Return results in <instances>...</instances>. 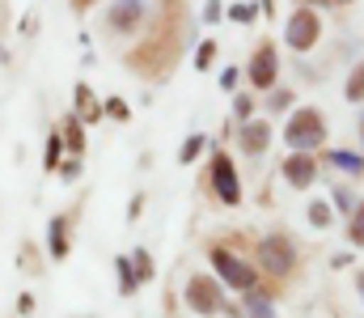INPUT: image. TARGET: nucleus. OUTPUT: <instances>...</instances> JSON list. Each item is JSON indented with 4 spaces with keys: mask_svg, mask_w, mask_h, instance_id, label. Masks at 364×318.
I'll list each match as a JSON object with an SVG mask.
<instances>
[{
    "mask_svg": "<svg viewBox=\"0 0 364 318\" xmlns=\"http://www.w3.org/2000/svg\"><path fill=\"white\" fill-rule=\"evenodd\" d=\"M267 140H272V127H267L263 119H250V123L242 127V149H246V153H263Z\"/></svg>",
    "mask_w": 364,
    "mask_h": 318,
    "instance_id": "obj_10",
    "label": "nucleus"
},
{
    "mask_svg": "<svg viewBox=\"0 0 364 318\" xmlns=\"http://www.w3.org/2000/svg\"><path fill=\"white\" fill-rule=\"evenodd\" d=\"M284 38H288L292 51H309V47L322 38V21H318V13H314V9H296V13L288 17Z\"/></svg>",
    "mask_w": 364,
    "mask_h": 318,
    "instance_id": "obj_3",
    "label": "nucleus"
},
{
    "mask_svg": "<svg viewBox=\"0 0 364 318\" xmlns=\"http://www.w3.org/2000/svg\"><path fill=\"white\" fill-rule=\"evenodd\" d=\"M203 17H208V21H216V17H220V0H208V9H203Z\"/></svg>",
    "mask_w": 364,
    "mask_h": 318,
    "instance_id": "obj_28",
    "label": "nucleus"
},
{
    "mask_svg": "<svg viewBox=\"0 0 364 318\" xmlns=\"http://www.w3.org/2000/svg\"><path fill=\"white\" fill-rule=\"evenodd\" d=\"M331 161L339 166V170H352V174H364V157H356V153H331Z\"/></svg>",
    "mask_w": 364,
    "mask_h": 318,
    "instance_id": "obj_14",
    "label": "nucleus"
},
{
    "mask_svg": "<svg viewBox=\"0 0 364 318\" xmlns=\"http://www.w3.org/2000/svg\"><path fill=\"white\" fill-rule=\"evenodd\" d=\"M288 102H292V94H288V90H284V94H272V110H284Z\"/></svg>",
    "mask_w": 364,
    "mask_h": 318,
    "instance_id": "obj_27",
    "label": "nucleus"
},
{
    "mask_svg": "<svg viewBox=\"0 0 364 318\" xmlns=\"http://www.w3.org/2000/svg\"><path fill=\"white\" fill-rule=\"evenodd\" d=\"M220 85H225V90H233V85H237V68H229V73L220 77Z\"/></svg>",
    "mask_w": 364,
    "mask_h": 318,
    "instance_id": "obj_29",
    "label": "nucleus"
},
{
    "mask_svg": "<svg viewBox=\"0 0 364 318\" xmlns=\"http://www.w3.org/2000/svg\"><path fill=\"white\" fill-rule=\"evenodd\" d=\"M132 263H136V285L153 280V259H149V250H136V255H132Z\"/></svg>",
    "mask_w": 364,
    "mask_h": 318,
    "instance_id": "obj_15",
    "label": "nucleus"
},
{
    "mask_svg": "<svg viewBox=\"0 0 364 318\" xmlns=\"http://www.w3.org/2000/svg\"><path fill=\"white\" fill-rule=\"evenodd\" d=\"M17 306H21V314H30V310H34V297H30V293H21V297H17Z\"/></svg>",
    "mask_w": 364,
    "mask_h": 318,
    "instance_id": "obj_30",
    "label": "nucleus"
},
{
    "mask_svg": "<svg viewBox=\"0 0 364 318\" xmlns=\"http://www.w3.org/2000/svg\"><path fill=\"white\" fill-rule=\"evenodd\" d=\"M186 306L195 314H220L225 310V297H220V285L212 276H191L186 280Z\"/></svg>",
    "mask_w": 364,
    "mask_h": 318,
    "instance_id": "obj_4",
    "label": "nucleus"
},
{
    "mask_svg": "<svg viewBox=\"0 0 364 318\" xmlns=\"http://www.w3.org/2000/svg\"><path fill=\"white\" fill-rule=\"evenodd\" d=\"M208 255H212V267L220 272V280H225V285H233V289H242V293H255L259 276H255V267H250L246 259H237V255H233V250H225V246H212Z\"/></svg>",
    "mask_w": 364,
    "mask_h": 318,
    "instance_id": "obj_2",
    "label": "nucleus"
},
{
    "mask_svg": "<svg viewBox=\"0 0 364 318\" xmlns=\"http://www.w3.org/2000/svg\"><path fill=\"white\" fill-rule=\"evenodd\" d=\"M356 289H360V297H364V272H360V276H356Z\"/></svg>",
    "mask_w": 364,
    "mask_h": 318,
    "instance_id": "obj_31",
    "label": "nucleus"
},
{
    "mask_svg": "<svg viewBox=\"0 0 364 318\" xmlns=\"http://www.w3.org/2000/svg\"><path fill=\"white\" fill-rule=\"evenodd\" d=\"M114 267H119V276H123V293H132V289H136V272H132V259H114Z\"/></svg>",
    "mask_w": 364,
    "mask_h": 318,
    "instance_id": "obj_19",
    "label": "nucleus"
},
{
    "mask_svg": "<svg viewBox=\"0 0 364 318\" xmlns=\"http://www.w3.org/2000/svg\"><path fill=\"white\" fill-rule=\"evenodd\" d=\"M246 314H255V318H275V310L263 302V297H255V293H246Z\"/></svg>",
    "mask_w": 364,
    "mask_h": 318,
    "instance_id": "obj_17",
    "label": "nucleus"
},
{
    "mask_svg": "<svg viewBox=\"0 0 364 318\" xmlns=\"http://www.w3.org/2000/svg\"><path fill=\"white\" fill-rule=\"evenodd\" d=\"M199 149H203V136H191V140H186V144H182V161H195V157H199Z\"/></svg>",
    "mask_w": 364,
    "mask_h": 318,
    "instance_id": "obj_23",
    "label": "nucleus"
},
{
    "mask_svg": "<svg viewBox=\"0 0 364 318\" xmlns=\"http://www.w3.org/2000/svg\"><path fill=\"white\" fill-rule=\"evenodd\" d=\"M77 9H90V0H77Z\"/></svg>",
    "mask_w": 364,
    "mask_h": 318,
    "instance_id": "obj_32",
    "label": "nucleus"
},
{
    "mask_svg": "<svg viewBox=\"0 0 364 318\" xmlns=\"http://www.w3.org/2000/svg\"><path fill=\"white\" fill-rule=\"evenodd\" d=\"M348 102H364V64H356V73L348 77Z\"/></svg>",
    "mask_w": 364,
    "mask_h": 318,
    "instance_id": "obj_16",
    "label": "nucleus"
},
{
    "mask_svg": "<svg viewBox=\"0 0 364 318\" xmlns=\"http://www.w3.org/2000/svg\"><path fill=\"white\" fill-rule=\"evenodd\" d=\"M360 136H364V119H360Z\"/></svg>",
    "mask_w": 364,
    "mask_h": 318,
    "instance_id": "obj_33",
    "label": "nucleus"
},
{
    "mask_svg": "<svg viewBox=\"0 0 364 318\" xmlns=\"http://www.w3.org/2000/svg\"><path fill=\"white\" fill-rule=\"evenodd\" d=\"M259 250H263V267L272 276H288L292 272V246H288V238H267Z\"/></svg>",
    "mask_w": 364,
    "mask_h": 318,
    "instance_id": "obj_6",
    "label": "nucleus"
},
{
    "mask_svg": "<svg viewBox=\"0 0 364 318\" xmlns=\"http://www.w3.org/2000/svg\"><path fill=\"white\" fill-rule=\"evenodd\" d=\"M55 161H60V136L47 140V166H55Z\"/></svg>",
    "mask_w": 364,
    "mask_h": 318,
    "instance_id": "obj_26",
    "label": "nucleus"
},
{
    "mask_svg": "<svg viewBox=\"0 0 364 318\" xmlns=\"http://www.w3.org/2000/svg\"><path fill=\"white\" fill-rule=\"evenodd\" d=\"M284 140L292 144V149H318L322 140H326V123H322V115L318 110H296L292 119H288V127H284Z\"/></svg>",
    "mask_w": 364,
    "mask_h": 318,
    "instance_id": "obj_1",
    "label": "nucleus"
},
{
    "mask_svg": "<svg viewBox=\"0 0 364 318\" xmlns=\"http://www.w3.org/2000/svg\"><path fill=\"white\" fill-rule=\"evenodd\" d=\"M140 17H144V4H140V0H119V4L106 13V26H110V30H132Z\"/></svg>",
    "mask_w": 364,
    "mask_h": 318,
    "instance_id": "obj_9",
    "label": "nucleus"
},
{
    "mask_svg": "<svg viewBox=\"0 0 364 318\" xmlns=\"http://www.w3.org/2000/svg\"><path fill=\"white\" fill-rule=\"evenodd\" d=\"M250 85L255 90H272L275 85V47H259L255 51V60H250Z\"/></svg>",
    "mask_w": 364,
    "mask_h": 318,
    "instance_id": "obj_7",
    "label": "nucleus"
},
{
    "mask_svg": "<svg viewBox=\"0 0 364 318\" xmlns=\"http://www.w3.org/2000/svg\"><path fill=\"white\" fill-rule=\"evenodd\" d=\"M255 13H259V4H233V9H229V17H233V21H242V26H246V21H255Z\"/></svg>",
    "mask_w": 364,
    "mask_h": 318,
    "instance_id": "obj_20",
    "label": "nucleus"
},
{
    "mask_svg": "<svg viewBox=\"0 0 364 318\" xmlns=\"http://www.w3.org/2000/svg\"><path fill=\"white\" fill-rule=\"evenodd\" d=\"M233 110H237V119H246V123H250V110H255V98H250V94H237V102H233Z\"/></svg>",
    "mask_w": 364,
    "mask_h": 318,
    "instance_id": "obj_24",
    "label": "nucleus"
},
{
    "mask_svg": "<svg viewBox=\"0 0 364 318\" xmlns=\"http://www.w3.org/2000/svg\"><path fill=\"white\" fill-rule=\"evenodd\" d=\"M309 221H314L318 229H326V225H331V208H326V204H309Z\"/></svg>",
    "mask_w": 364,
    "mask_h": 318,
    "instance_id": "obj_21",
    "label": "nucleus"
},
{
    "mask_svg": "<svg viewBox=\"0 0 364 318\" xmlns=\"http://www.w3.org/2000/svg\"><path fill=\"white\" fill-rule=\"evenodd\" d=\"M348 242L352 246H364V204H356L352 216H348Z\"/></svg>",
    "mask_w": 364,
    "mask_h": 318,
    "instance_id": "obj_13",
    "label": "nucleus"
},
{
    "mask_svg": "<svg viewBox=\"0 0 364 318\" xmlns=\"http://www.w3.org/2000/svg\"><path fill=\"white\" fill-rule=\"evenodd\" d=\"M64 136H68V144H73L77 153H85V132H81V123H77V119H68V127H64Z\"/></svg>",
    "mask_w": 364,
    "mask_h": 318,
    "instance_id": "obj_18",
    "label": "nucleus"
},
{
    "mask_svg": "<svg viewBox=\"0 0 364 318\" xmlns=\"http://www.w3.org/2000/svg\"><path fill=\"white\" fill-rule=\"evenodd\" d=\"M212 55H216V38H208V43L199 47V55H195V68H208V64H212Z\"/></svg>",
    "mask_w": 364,
    "mask_h": 318,
    "instance_id": "obj_22",
    "label": "nucleus"
},
{
    "mask_svg": "<svg viewBox=\"0 0 364 318\" xmlns=\"http://www.w3.org/2000/svg\"><path fill=\"white\" fill-rule=\"evenodd\" d=\"M106 115H114V119H127V115H132V110H127V102H123V98H106Z\"/></svg>",
    "mask_w": 364,
    "mask_h": 318,
    "instance_id": "obj_25",
    "label": "nucleus"
},
{
    "mask_svg": "<svg viewBox=\"0 0 364 318\" xmlns=\"http://www.w3.org/2000/svg\"><path fill=\"white\" fill-rule=\"evenodd\" d=\"M47 229H51V255H55V259H64V255H68V233H64V216H51V225H47Z\"/></svg>",
    "mask_w": 364,
    "mask_h": 318,
    "instance_id": "obj_11",
    "label": "nucleus"
},
{
    "mask_svg": "<svg viewBox=\"0 0 364 318\" xmlns=\"http://www.w3.org/2000/svg\"><path fill=\"white\" fill-rule=\"evenodd\" d=\"M212 187H216V196H220L225 204H237V200H242V191H237V174H233V161H229L225 153L212 157Z\"/></svg>",
    "mask_w": 364,
    "mask_h": 318,
    "instance_id": "obj_5",
    "label": "nucleus"
},
{
    "mask_svg": "<svg viewBox=\"0 0 364 318\" xmlns=\"http://www.w3.org/2000/svg\"><path fill=\"white\" fill-rule=\"evenodd\" d=\"M77 110H81V119H97V115H102L90 85H77Z\"/></svg>",
    "mask_w": 364,
    "mask_h": 318,
    "instance_id": "obj_12",
    "label": "nucleus"
},
{
    "mask_svg": "<svg viewBox=\"0 0 364 318\" xmlns=\"http://www.w3.org/2000/svg\"><path fill=\"white\" fill-rule=\"evenodd\" d=\"M314 174H318V161H314L309 153H296V157H288V161H284V179H288L292 187H309V183H314Z\"/></svg>",
    "mask_w": 364,
    "mask_h": 318,
    "instance_id": "obj_8",
    "label": "nucleus"
}]
</instances>
